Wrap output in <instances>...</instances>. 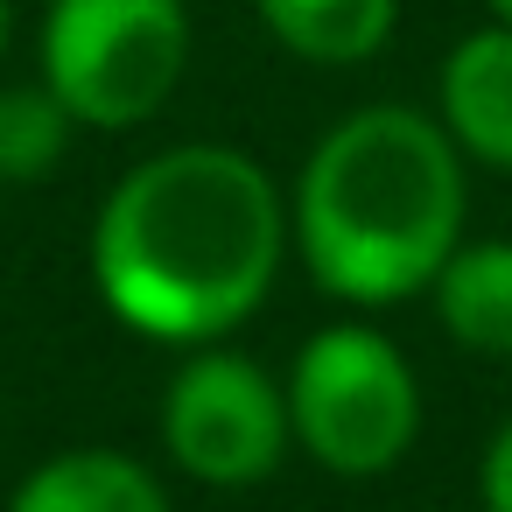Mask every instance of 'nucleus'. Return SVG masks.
Returning a JSON list of instances; mask_svg holds the SVG:
<instances>
[{"label":"nucleus","instance_id":"nucleus-1","mask_svg":"<svg viewBox=\"0 0 512 512\" xmlns=\"http://www.w3.org/2000/svg\"><path fill=\"white\" fill-rule=\"evenodd\" d=\"M288 190L232 141L134 162L92 218V288L148 344H225L281 281Z\"/></svg>","mask_w":512,"mask_h":512},{"label":"nucleus","instance_id":"nucleus-2","mask_svg":"<svg viewBox=\"0 0 512 512\" xmlns=\"http://www.w3.org/2000/svg\"><path fill=\"white\" fill-rule=\"evenodd\" d=\"M470 162L421 106H358L309 155L288 190V239L309 281L351 309H393L435 288L463 246Z\"/></svg>","mask_w":512,"mask_h":512},{"label":"nucleus","instance_id":"nucleus-3","mask_svg":"<svg viewBox=\"0 0 512 512\" xmlns=\"http://www.w3.org/2000/svg\"><path fill=\"white\" fill-rule=\"evenodd\" d=\"M288 428L309 463L344 484L386 477L421 435V379L372 323H323L288 365Z\"/></svg>","mask_w":512,"mask_h":512},{"label":"nucleus","instance_id":"nucleus-4","mask_svg":"<svg viewBox=\"0 0 512 512\" xmlns=\"http://www.w3.org/2000/svg\"><path fill=\"white\" fill-rule=\"evenodd\" d=\"M43 85L78 127H148L190 71L183 0H50L43 8Z\"/></svg>","mask_w":512,"mask_h":512},{"label":"nucleus","instance_id":"nucleus-5","mask_svg":"<svg viewBox=\"0 0 512 512\" xmlns=\"http://www.w3.org/2000/svg\"><path fill=\"white\" fill-rule=\"evenodd\" d=\"M295 428H288V386L232 351V344H197L169 386H162V449L190 484L211 491H253L281 470Z\"/></svg>","mask_w":512,"mask_h":512},{"label":"nucleus","instance_id":"nucleus-6","mask_svg":"<svg viewBox=\"0 0 512 512\" xmlns=\"http://www.w3.org/2000/svg\"><path fill=\"white\" fill-rule=\"evenodd\" d=\"M435 120L463 162L512 176V29L484 22L449 43L435 71Z\"/></svg>","mask_w":512,"mask_h":512},{"label":"nucleus","instance_id":"nucleus-7","mask_svg":"<svg viewBox=\"0 0 512 512\" xmlns=\"http://www.w3.org/2000/svg\"><path fill=\"white\" fill-rule=\"evenodd\" d=\"M0 512H169V491L141 456L106 449V442H78V449L43 456L8 491Z\"/></svg>","mask_w":512,"mask_h":512},{"label":"nucleus","instance_id":"nucleus-8","mask_svg":"<svg viewBox=\"0 0 512 512\" xmlns=\"http://www.w3.org/2000/svg\"><path fill=\"white\" fill-rule=\"evenodd\" d=\"M435 323L470 358H512V239H463L435 288Z\"/></svg>","mask_w":512,"mask_h":512},{"label":"nucleus","instance_id":"nucleus-9","mask_svg":"<svg viewBox=\"0 0 512 512\" xmlns=\"http://www.w3.org/2000/svg\"><path fill=\"white\" fill-rule=\"evenodd\" d=\"M253 15L295 64L351 71V64H372L393 43L400 0H253Z\"/></svg>","mask_w":512,"mask_h":512},{"label":"nucleus","instance_id":"nucleus-10","mask_svg":"<svg viewBox=\"0 0 512 512\" xmlns=\"http://www.w3.org/2000/svg\"><path fill=\"white\" fill-rule=\"evenodd\" d=\"M78 141V120L64 113V99L36 78V85H0V183H43L64 169Z\"/></svg>","mask_w":512,"mask_h":512},{"label":"nucleus","instance_id":"nucleus-11","mask_svg":"<svg viewBox=\"0 0 512 512\" xmlns=\"http://www.w3.org/2000/svg\"><path fill=\"white\" fill-rule=\"evenodd\" d=\"M477 505H484V512H512V421H498V435L484 442V463H477Z\"/></svg>","mask_w":512,"mask_h":512},{"label":"nucleus","instance_id":"nucleus-12","mask_svg":"<svg viewBox=\"0 0 512 512\" xmlns=\"http://www.w3.org/2000/svg\"><path fill=\"white\" fill-rule=\"evenodd\" d=\"M8 43H15V0H0V57H8Z\"/></svg>","mask_w":512,"mask_h":512},{"label":"nucleus","instance_id":"nucleus-13","mask_svg":"<svg viewBox=\"0 0 512 512\" xmlns=\"http://www.w3.org/2000/svg\"><path fill=\"white\" fill-rule=\"evenodd\" d=\"M484 8H491V22H505V29H512V0H484Z\"/></svg>","mask_w":512,"mask_h":512}]
</instances>
